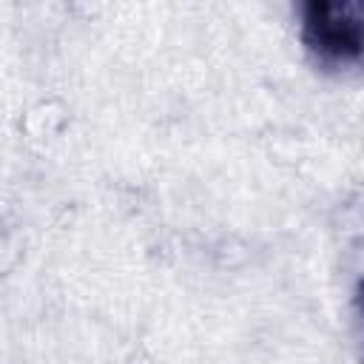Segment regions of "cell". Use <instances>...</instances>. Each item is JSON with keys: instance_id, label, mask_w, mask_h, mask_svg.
Listing matches in <instances>:
<instances>
[{"instance_id": "6da1fadb", "label": "cell", "mask_w": 364, "mask_h": 364, "mask_svg": "<svg viewBox=\"0 0 364 364\" xmlns=\"http://www.w3.org/2000/svg\"><path fill=\"white\" fill-rule=\"evenodd\" d=\"M301 43L324 68L364 63V3L310 0L301 6Z\"/></svg>"}, {"instance_id": "7a4b0ae2", "label": "cell", "mask_w": 364, "mask_h": 364, "mask_svg": "<svg viewBox=\"0 0 364 364\" xmlns=\"http://www.w3.org/2000/svg\"><path fill=\"white\" fill-rule=\"evenodd\" d=\"M355 313H358L361 327H364V282H358V287H355Z\"/></svg>"}]
</instances>
